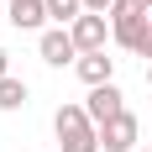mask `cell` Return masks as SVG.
<instances>
[{
    "instance_id": "30bf717a",
    "label": "cell",
    "mask_w": 152,
    "mask_h": 152,
    "mask_svg": "<svg viewBox=\"0 0 152 152\" xmlns=\"http://www.w3.org/2000/svg\"><path fill=\"white\" fill-rule=\"evenodd\" d=\"M26 105V84L21 79H0V110H21Z\"/></svg>"
},
{
    "instance_id": "2e32d148",
    "label": "cell",
    "mask_w": 152,
    "mask_h": 152,
    "mask_svg": "<svg viewBox=\"0 0 152 152\" xmlns=\"http://www.w3.org/2000/svg\"><path fill=\"white\" fill-rule=\"evenodd\" d=\"M147 152H152V142H147Z\"/></svg>"
},
{
    "instance_id": "7c38bea8",
    "label": "cell",
    "mask_w": 152,
    "mask_h": 152,
    "mask_svg": "<svg viewBox=\"0 0 152 152\" xmlns=\"http://www.w3.org/2000/svg\"><path fill=\"white\" fill-rule=\"evenodd\" d=\"M110 5H115V0H84V11H94V16H105Z\"/></svg>"
},
{
    "instance_id": "3957f363",
    "label": "cell",
    "mask_w": 152,
    "mask_h": 152,
    "mask_svg": "<svg viewBox=\"0 0 152 152\" xmlns=\"http://www.w3.org/2000/svg\"><path fill=\"white\" fill-rule=\"evenodd\" d=\"M137 137H142V121L131 115V110H121V115H110V121L100 126V147L105 152H131Z\"/></svg>"
},
{
    "instance_id": "52a82bcc",
    "label": "cell",
    "mask_w": 152,
    "mask_h": 152,
    "mask_svg": "<svg viewBox=\"0 0 152 152\" xmlns=\"http://www.w3.org/2000/svg\"><path fill=\"white\" fill-rule=\"evenodd\" d=\"M68 31H74L79 53H105V16H94V11H89V16H79Z\"/></svg>"
},
{
    "instance_id": "5bb4252c",
    "label": "cell",
    "mask_w": 152,
    "mask_h": 152,
    "mask_svg": "<svg viewBox=\"0 0 152 152\" xmlns=\"http://www.w3.org/2000/svg\"><path fill=\"white\" fill-rule=\"evenodd\" d=\"M147 84H152V63H147Z\"/></svg>"
},
{
    "instance_id": "8992f818",
    "label": "cell",
    "mask_w": 152,
    "mask_h": 152,
    "mask_svg": "<svg viewBox=\"0 0 152 152\" xmlns=\"http://www.w3.org/2000/svg\"><path fill=\"white\" fill-rule=\"evenodd\" d=\"M121 100H126V94L115 89V84H100V89H89V100H84V110H89V121H94V126H105L110 115H121V110H126Z\"/></svg>"
},
{
    "instance_id": "4fadbf2b",
    "label": "cell",
    "mask_w": 152,
    "mask_h": 152,
    "mask_svg": "<svg viewBox=\"0 0 152 152\" xmlns=\"http://www.w3.org/2000/svg\"><path fill=\"white\" fill-rule=\"evenodd\" d=\"M0 79H11V53L0 47Z\"/></svg>"
},
{
    "instance_id": "277c9868",
    "label": "cell",
    "mask_w": 152,
    "mask_h": 152,
    "mask_svg": "<svg viewBox=\"0 0 152 152\" xmlns=\"http://www.w3.org/2000/svg\"><path fill=\"white\" fill-rule=\"evenodd\" d=\"M37 53H42V63H53V68H63V63H79V42H74V31H68V26L42 31Z\"/></svg>"
},
{
    "instance_id": "5b68a950",
    "label": "cell",
    "mask_w": 152,
    "mask_h": 152,
    "mask_svg": "<svg viewBox=\"0 0 152 152\" xmlns=\"http://www.w3.org/2000/svg\"><path fill=\"white\" fill-rule=\"evenodd\" d=\"M74 74L84 79L89 89H100V84H115V58H110V53H79Z\"/></svg>"
},
{
    "instance_id": "9a60e30c",
    "label": "cell",
    "mask_w": 152,
    "mask_h": 152,
    "mask_svg": "<svg viewBox=\"0 0 152 152\" xmlns=\"http://www.w3.org/2000/svg\"><path fill=\"white\" fill-rule=\"evenodd\" d=\"M142 5H147V11H152V0H142Z\"/></svg>"
},
{
    "instance_id": "ba28073f",
    "label": "cell",
    "mask_w": 152,
    "mask_h": 152,
    "mask_svg": "<svg viewBox=\"0 0 152 152\" xmlns=\"http://www.w3.org/2000/svg\"><path fill=\"white\" fill-rule=\"evenodd\" d=\"M47 21V0H11V26L16 31H37Z\"/></svg>"
},
{
    "instance_id": "9c48e42d",
    "label": "cell",
    "mask_w": 152,
    "mask_h": 152,
    "mask_svg": "<svg viewBox=\"0 0 152 152\" xmlns=\"http://www.w3.org/2000/svg\"><path fill=\"white\" fill-rule=\"evenodd\" d=\"M79 16H84V0H47V21H58V26H74Z\"/></svg>"
},
{
    "instance_id": "7a4b0ae2",
    "label": "cell",
    "mask_w": 152,
    "mask_h": 152,
    "mask_svg": "<svg viewBox=\"0 0 152 152\" xmlns=\"http://www.w3.org/2000/svg\"><path fill=\"white\" fill-rule=\"evenodd\" d=\"M152 26V11L142 0H115L110 5V31H115V42L121 47H137V37Z\"/></svg>"
},
{
    "instance_id": "8fae6325",
    "label": "cell",
    "mask_w": 152,
    "mask_h": 152,
    "mask_svg": "<svg viewBox=\"0 0 152 152\" xmlns=\"http://www.w3.org/2000/svg\"><path fill=\"white\" fill-rule=\"evenodd\" d=\"M131 53H137L142 63H152V26H147V31H142V37H137V47H131Z\"/></svg>"
},
{
    "instance_id": "6da1fadb",
    "label": "cell",
    "mask_w": 152,
    "mask_h": 152,
    "mask_svg": "<svg viewBox=\"0 0 152 152\" xmlns=\"http://www.w3.org/2000/svg\"><path fill=\"white\" fill-rule=\"evenodd\" d=\"M53 131H58V152H100V126L89 121L84 105H58Z\"/></svg>"
}]
</instances>
